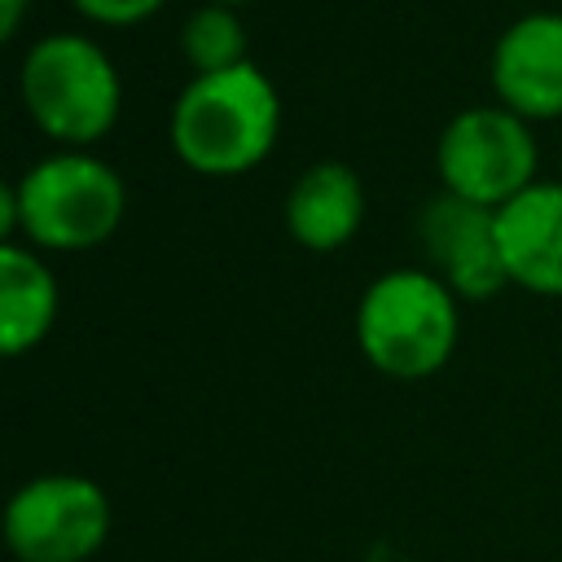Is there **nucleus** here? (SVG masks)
Wrapping results in <instances>:
<instances>
[{
    "label": "nucleus",
    "mask_w": 562,
    "mask_h": 562,
    "mask_svg": "<svg viewBox=\"0 0 562 562\" xmlns=\"http://www.w3.org/2000/svg\"><path fill=\"white\" fill-rule=\"evenodd\" d=\"M26 9H31V0H0V35H4V40H13V35H18V26H22Z\"/></svg>",
    "instance_id": "4468645a"
},
{
    "label": "nucleus",
    "mask_w": 562,
    "mask_h": 562,
    "mask_svg": "<svg viewBox=\"0 0 562 562\" xmlns=\"http://www.w3.org/2000/svg\"><path fill=\"white\" fill-rule=\"evenodd\" d=\"M202 4H224V9H241V4H255V0H202Z\"/></svg>",
    "instance_id": "2eb2a0df"
},
{
    "label": "nucleus",
    "mask_w": 562,
    "mask_h": 562,
    "mask_svg": "<svg viewBox=\"0 0 562 562\" xmlns=\"http://www.w3.org/2000/svg\"><path fill=\"white\" fill-rule=\"evenodd\" d=\"M18 97L31 123L66 149H88L110 136L123 110L114 61L97 40L75 31L44 35L26 48L18 66Z\"/></svg>",
    "instance_id": "7ed1b4c3"
},
{
    "label": "nucleus",
    "mask_w": 562,
    "mask_h": 562,
    "mask_svg": "<svg viewBox=\"0 0 562 562\" xmlns=\"http://www.w3.org/2000/svg\"><path fill=\"white\" fill-rule=\"evenodd\" d=\"M250 35L246 22L237 18V9L224 4H198L184 26H180V53L193 66V75H215V70H233L246 66Z\"/></svg>",
    "instance_id": "f8f14e48"
},
{
    "label": "nucleus",
    "mask_w": 562,
    "mask_h": 562,
    "mask_svg": "<svg viewBox=\"0 0 562 562\" xmlns=\"http://www.w3.org/2000/svg\"><path fill=\"white\" fill-rule=\"evenodd\" d=\"M496 246L509 285L562 299V180H536L496 211Z\"/></svg>",
    "instance_id": "1a4fd4ad"
},
{
    "label": "nucleus",
    "mask_w": 562,
    "mask_h": 562,
    "mask_svg": "<svg viewBox=\"0 0 562 562\" xmlns=\"http://www.w3.org/2000/svg\"><path fill=\"white\" fill-rule=\"evenodd\" d=\"M18 237L35 250H92L110 241L127 211L123 176L88 149L40 158L13 180Z\"/></svg>",
    "instance_id": "20e7f679"
},
{
    "label": "nucleus",
    "mask_w": 562,
    "mask_h": 562,
    "mask_svg": "<svg viewBox=\"0 0 562 562\" xmlns=\"http://www.w3.org/2000/svg\"><path fill=\"white\" fill-rule=\"evenodd\" d=\"M461 338V299L426 268H395L369 281L356 303L360 356L395 378L422 382L439 373Z\"/></svg>",
    "instance_id": "f03ea898"
},
{
    "label": "nucleus",
    "mask_w": 562,
    "mask_h": 562,
    "mask_svg": "<svg viewBox=\"0 0 562 562\" xmlns=\"http://www.w3.org/2000/svg\"><path fill=\"white\" fill-rule=\"evenodd\" d=\"M110 496L88 474H35L4 505V544L18 562H88L110 536Z\"/></svg>",
    "instance_id": "423d86ee"
},
{
    "label": "nucleus",
    "mask_w": 562,
    "mask_h": 562,
    "mask_svg": "<svg viewBox=\"0 0 562 562\" xmlns=\"http://www.w3.org/2000/svg\"><path fill=\"white\" fill-rule=\"evenodd\" d=\"M492 88L496 105L527 123L562 119V13H522L501 31L492 48Z\"/></svg>",
    "instance_id": "6e6552de"
},
{
    "label": "nucleus",
    "mask_w": 562,
    "mask_h": 562,
    "mask_svg": "<svg viewBox=\"0 0 562 562\" xmlns=\"http://www.w3.org/2000/svg\"><path fill=\"white\" fill-rule=\"evenodd\" d=\"M536 136L531 123L505 105H470L452 114L435 145L439 184L465 202L501 211L536 184Z\"/></svg>",
    "instance_id": "39448f33"
},
{
    "label": "nucleus",
    "mask_w": 562,
    "mask_h": 562,
    "mask_svg": "<svg viewBox=\"0 0 562 562\" xmlns=\"http://www.w3.org/2000/svg\"><path fill=\"white\" fill-rule=\"evenodd\" d=\"M70 4L97 26H136V22L154 18L167 0H70Z\"/></svg>",
    "instance_id": "ddd939ff"
},
{
    "label": "nucleus",
    "mask_w": 562,
    "mask_h": 562,
    "mask_svg": "<svg viewBox=\"0 0 562 562\" xmlns=\"http://www.w3.org/2000/svg\"><path fill=\"white\" fill-rule=\"evenodd\" d=\"M417 237L435 263V277L457 299L483 303L509 285V272L496 246V211L443 189L422 206Z\"/></svg>",
    "instance_id": "0eeeda50"
},
{
    "label": "nucleus",
    "mask_w": 562,
    "mask_h": 562,
    "mask_svg": "<svg viewBox=\"0 0 562 562\" xmlns=\"http://www.w3.org/2000/svg\"><path fill=\"white\" fill-rule=\"evenodd\" d=\"M57 321V277L26 241L0 246V351L9 360L35 351Z\"/></svg>",
    "instance_id": "9b49d317"
},
{
    "label": "nucleus",
    "mask_w": 562,
    "mask_h": 562,
    "mask_svg": "<svg viewBox=\"0 0 562 562\" xmlns=\"http://www.w3.org/2000/svg\"><path fill=\"white\" fill-rule=\"evenodd\" d=\"M360 220H364V184L347 162L321 158L294 176L285 193V228L303 250L329 255L347 246L360 233Z\"/></svg>",
    "instance_id": "9d476101"
},
{
    "label": "nucleus",
    "mask_w": 562,
    "mask_h": 562,
    "mask_svg": "<svg viewBox=\"0 0 562 562\" xmlns=\"http://www.w3.org/2000/svg\"><path fill=\"white\" fill-rule=\"evenodd\" d=\"M167 136L189 171L211 180L246 176L281 136V97L255 61L193 75L171 105Z\"/></svg>",
    "instance_id": "f257e3e1"
}]
</instances>
